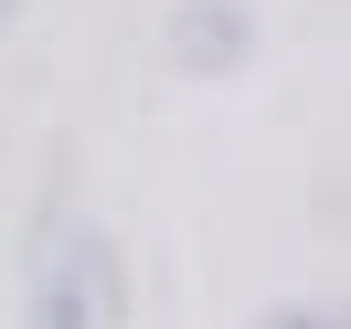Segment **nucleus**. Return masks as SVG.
<instances>
[{
    "mask_svg": "<svg viewBox=\"0 0 351 329\" xmlns=\"http://www.w3.org/2000/svg\"><path fill=\"white\" fill-rule=\"evenodd\" d=\"M32 319H43V329H128L117 244H107V234H75L64 255L43 265V287H32Z\"/></svg>",
    "mask_w": 351,
    "mask_h": 329,
    "instance_id": "1",
    "label": "nucleus"
},
{
    "mask_svg": "<svg viewBox=\"0 0 351 329\" xmlns=\"http://www.w3.org/2000/svg\"><path fill=\"white\" fill-rule=\"evenodd\" d=\"M171 53H181V64H202V75H223V64L245 53V11H234V0H181Z\"/></svg>",
    "mask_w": 351,
    "mask_h": 329,
    "instance_id": "2",
    "label": "nucleus"
},
{
    "mask_svg": "<svg viewBox=\"0 0 351 329\" xmlns=\"http://www.w3.org/2000/svg\"><path fill=\"white\" fill-rule=\"evenodd\" d=\"M266 329H351V308H277Z\"/></svg>",
    "mask_w": 351,
    "mask_h": 329,
    "instance_id": "3",
    "label": "nucleus"
}]
</instances>
